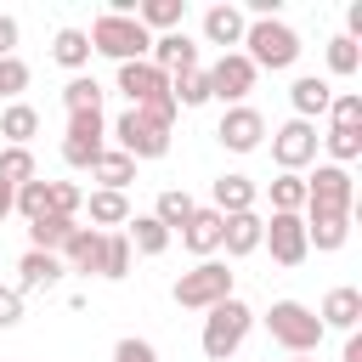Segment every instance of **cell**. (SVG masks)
<instances>
[{"label": "cell", "mask_w": 362, "mask_h": 362, "mask_svg": "<svg viewBox=\"0 0 362 362\" xmlns=\"http://www.w3.org/2000/svg\"><path fill=\"white\" fill-rule=\"evenodd\" d=\"M0 136H6V147H28V141L40 136V113H34L28 102H6V113H0Z\"/></svg>", "instance_id": "cell-26"}, {"label": "cell", "mask_w": 362, "mask_h": 362, "mask_svg": "<svg viewBox=\"0 0 362 362\" xmlns=\"http://www.w3.org/2000/svg\"><path fill=\"white\" fill-rule=\"evenodd\" d=\"M181 243L198 260H215V249H221V209H192V221L181 226Z\"/></svg>", "instance_id": "cell-20"}, {"label": "cell", "mask_w": 362, "mask_h": 362, "mask_svg": "<svg viewBox=\"0 0 362 362\" xmlns=\"http://www.w3.org/2000/svg\"><path fill=\"white\" fill-rule=\"evenodd\" d=\"M221 147L226 153H255L260 141H266V119H260V107H249V102H238V107H226L221 113Z\"/></svg>", "instance_id": "cell-13"}, {"label": "cell", "mask_w": 362, "mask_h": 362, "mask_svg": "<svg viewBox=\"0 0 362 362\" xmlns=\"http://www.w3.org/2000/svg\"><path fill=\"white\" fill-rule=\"evenodd\" d=\"M260 249H272L277 266H300L311 249H305V215H272L260 226Z\"/></svg>", "instance_id": "cell-11"}, {"label": "cell", "mask_w": 362, "mask_h": 362, "mask_svg": "<svg viewBox=\"0 0 362 362\" xmlns=\"http://www.w3.org/2000/svg\"><path fill=\"white\" fill-rule=\"evenodd\" d=\"M0 57H17V17L0 11Z\"/></svg>", "instance_id": "cell-45"}, {"label": "cell", "mask_w": 362, "mask_h": 362, "mask_svg": "<svg viewBox=\"0 0 362 362\" xmlns=\"http://www.w3.org/2000/svg\"><path fill=\"white\" fill-rule=\"evenodd\" d=\"M175 305L181 311H209V305H221V300H232V272H226V260H198L192 272H181L175 277Z\"/></svg>", "instance_id": "cell-5"}, {"label": "cell", "mask_w": 362, "mask_h": 362, "mask_svg": "<svg viewBox=\"0 0 362 362\" xmlns=\"http://www.w3.org/2000/svg\"><path fill=\"white\" fill-rule=\"evenodd\" d=\"M90 175L102 181V192H124L136 181V158H124L119 147H102V158L90 164Z\"/></svg>", "instance_id": "cell-25"}, {"label": "cell", "mask_w": 362, "mask_h": 362, "mask_svg": "<svg viewBox=\"0 0 362 362\" xmlns=\"http://www.w3.org/2000/svg\"><path fill=\"white\" fill-rule=\"evenodd\" d=\"M204 74H209V102L221 96L226 107H238V102L255 90V79H260V68H255L243 51H221V62H215V68H204Z\"/></svg>", "instance_id": "cell-9"}, {"label": "cell", "mask_w": 362, "mask_h": 362, "mask_svg": "<svg viewBox=\"0 0 362 362\" xmlns=\"http://www.w3.org/2000/svg\"><path fill=\"white\" fill-rule=\"evenodd\" d=\"M28 90V62L23 57H0V102H17Z\"/></svg>", "instance_id": "cell-40"}, {"label": "cell", "mask_w": 362, "mask_h": 362, "mask_svg": "<svg viewBox=\"0 0 362 362\" xmlns=\"http://www.w3.org/2000/svg\"><path fill=\"white\" fill-rule=\"evenodd\" d=\"M266 192H272V215H300L305 209V175H283L277 170V181Z\"/></svg>", "instance_id": "cell-36"}, {"label": "cell", "mask_w": 362, "mask_h": 362, "mask_svg": "<svg viewBox=\"0 0 362 362\" xmlns=\"http://www.w3.org/2000/svg\"><path fill=\"white\" fill-rule=\"evenodd\" d=\"M317 147H322V136H317V124H305V119H288V124L272 130V158H277L283 175H300L305 164H317Z\"/></svg>", "instance_id": "cell-8"}, {"label": "cell", "mask_w": 362, "mask_h": 362, "mask_svg": "<svg viewBox=\"0 0 362 362\" xmlns=\"http://www.w3.org/2000/svg\"><path fill=\"white\" fill-rule=\"evenodd\" d=\"M96 255H102V232H96V226H74L68 243L57 249L62 272H96Z\"/></svg>", "instance_id": "cell-21"}, {"label": "cell", "mask_w": 362, "mask_h": 362, "mask_svg": "<svg viewBox=\"0 0 362 362\" xmlns=\"http://www.w3.org/2000/svg\"><path fill=\"white\" fill-rule=\"evenodd\" d=\"M113 362H158V351H153L147 339H136V334H124V339L113 345Z\"/></svg>", "instance_id": "cell-43"}, {"label": "cell", "mask_w": 362, "mask_h": 362, "mask_svg": "<svg viewBox=\"0 0 362 362\" xmlns=\"http://www.w3.org/2000/svg\"><path fill=\"white\" fill-rule=\"evenodd\" d=\"M17 322H23V294L0 288V328H17Z\"/></svg>", "instance_id": "cell-44"}, {"label": "cell", "mask_w": 362, "mask_h": 362, "mask_svg": "<svg viewBox=\"0 0 362 362\" xmlns=\"http://www.w3.org/2000/svg\"><path fill=\"white\" fill-rule=\"evenodd\" d=\"M328 119H334V124H362V96H356V90H339V96L328 102Z\"/></svg>", "instance_id": "cell-42"}, {"label": "cell", "mask_w": 362, "mask_h": 362, "mask_svg": "<svg viewBox=\"0 0 362 362\" xmlns=\"http://www.w3.org/2000/svg\"><path fill=\"white\" fill-rule=\"evenodd\" d=\"M266 328H272V339H277L288 356H317V345H322V334H328V328L317 322V311L300 305V300H272Z\"/></svg>", "instance_id": "cell-1"}, {"label": "cell", "mask_w": 362, "mask_h": 362, "mask_svg": "<svg viewBox=\"0 0 362 362\" xmlns=\"http://www.w3.org/2000/svg\"><path fill=\"white\" fill-rule=\"evenodd\" d=\"M79 209H85V192H79L74 181H51V209H45V215H62V221H74Z\"/></svg>", "instance_id": "cell-41"}, {"label": "cell", "mask_w": 362, "mask_h": 362, "mask_svg": "<svg viewBox=\"0 0 362 362\" xmlns=\"http://www.w3.org/2000/svg\"><path fill=\"white\" fill-rule=\"evenodd\" d=\"M260 209H243V215H221V249L232 255V260H243V255H255L260 249Z\"/></svg>", "instance_id": "cell-14"}, {"label": "cell", "mask_w": 362, "mask_h": 362, "mask_svg": "<svg viewBox=\"0 0 362 362\" xmlns=\"http://www.w3.org/2000/svg\"><path fill=\"white\" fill-rule=\"evenodd\" d=\"M119 96L130 107H153L170 96V74H158L153 62H119Z\"/></svg>", "instance_id": "cell-12"}, {"label": "cell", "mask_w": 362, "mask_h": 362, "mask_svg": "<svg viewBox=\"0 0 362 362\" xmlns=\"http://www.w3.org/2000/svg\"><path fill=\"white\" fill-rule=\"evenodd\" d=\"M322 147H328V158H334V164L345 170L351 158H362V124H328Z\"/></svg>", "instance_id": "cell-35"}, {"label": "cell", "mask_w": 362, "mask_h": 362, "mask_svg": "<svg viewBox=\"0 0 362 362\" xmlns=\"http://www.w3.org/2000/svg\"><path fill=\"white\" fill-rule=\"evenodd\" d=\"M85 40H90V51H102L113 62H147V51H153V34L136 17H119V11H102Z\"/></svg>", "instance_id": "cell-2"}, {"label": "cell", "mask_w": 362, "mask_h": 362, "mask_svg": "<svg viewBox=\"0 0 362 362\" xmlns=\"http://www.w3.org/2000/svg\"><path fill=\"white\" fill-rule=\"evenodd\" d=\"M288 102H294V119L317 124V119L328 113V102H334V85H328V79H317V74H300V79L288 85Z\"/></svg>", "instance_id": "cell-16"}, {"label": "cell", "mask_w": 362, "mask_h": 362, "mask_svg": "<svg viewBox=\"0 0 362 362\" xmlns=\"http://www.w3.org/2000/svg\"><path fill=\"white\" fill-rule=\"evenodd\" d=\"M0 181L17 192V187H28V181H40V170H34V153L28 147H0Z\"/></svg>", "instance_id": "cell-37"}, {"label": "cell", "mask_w": 362, "mask_h": 362, "mask_svg": "<svg viewBox=\"0 0 362 362\" xmlns=\"http://www.w3.org/2000/svg\"><path fill=\"white\" fill-rule=\"evenodd\" d=\"M339 362H362V334H345V356Z\"/></svg>", "instance_id": "cell-46"}, {"label": "cell", "mask_w": 362, "mask_h": 362, "mask_svg": "<svg viewBox=\"0 0 362 362\" xmlns=\"http://www.w3.org/2000/svg\"><path fill=\"white\" fill-rule=\"evenodd\" d=\"M249 328H255V311L232 294V300H221V305H209L204 311V356L209 362H226L243 339H249Z\"/></svg>", "instance_id": "cell-4"}, {"label": "cell", "mask_w": 362, "mask_h": 362, "mask_svg": "<svg viewBox=\"0 0 362 362\" xmlns=\"http://www.w3.org/2000/svg\"><path fill=\"white\" fill-rule=\"evenodd\" d=\"M243 28H249V17H243L238 6H226V0L204 11V40H209V45H226V51H232V45H243Z\"/></svg>", "instance_id": "cell-19"}, {"label": "cell", "mask_w": 362, "mask_h": 362, "mask_svg": "<svg viewBox=\"0 0 362 362\" xmlns=\"http://www.w3.org/2000/svg\"><path fill=\"white\" fill-rule=\"evenodd\" d=\"M85 209H90V226H96V232L130 221V198H124V192H102V187H96V192L85 198Z\"/></svg>", "instance_id": "cell-29"}, {"label": "cell", "mask_w": 362, "mask_h": 362, "mask_svg": "<svg viewBox=\"0 0 362 362\" xmlns=\"http://www.w3.org/2000/svg\"><path fill=\"white\" fill-rule=\"evenodd\" d=\"M181 17H187V0H141L136 6V23L153 34V28H164V34H175L181 28Z\"/></svg>", "instance_id": "cell-28"}, {"label": "cell", "mask_w": 362, "mask_h": 362, "mask_svg": "<svg viewBox=\"0 0 362 362\" xmlns=\"http://www.w3.org/2000/svg\"><path fill=\"white\" fill-rule=\"evenodd\" d=\"M124 238H130L136 255H164V249H170V232H164L153 215H130V221H124Z\"/></svg>", "instance_id": "cell-31"}, {"label": "cell", "mask_w": 362, "mask_h": 362, "mask_svg": "<svg viewBox=\"0 0 362 362\" xmlns=\"http://www.w3.org/2000/svg\"><path fill=\"white\" fill-rule=\"evenodd\" d=\"M51 57L62 62V68H85L90 62V40H85V28H57V40H51Z\"/></svg>", "instance_id": "cell-33"}, {"label": "cell", "mask_w": 362, "mask_h": 362, "mask_svg": "<svg viewBox=\"0 0 362 362\" xmlns=\"http://www.w3.org/2000/svg\"><path fill=\"white\" fill-rule=\"evenodd\" d=\"M68 272H62V260L57 255H40V249H28L23 260H17V294H34V288H57Z\"/></svg>", "instance_id": "cell-17"}, {"label": "cell", "mask_w": 362, "mask_h": 362, "mask_svg": "<svg viewBox=\"0 0 362 362\" xmlns=\"http://www.w3.org/2000/svg\"><path fill=\"white\" fill-rule=\"evenodd\" d=\"M255 198H260V187H255L249 175H221L209 209H221V215H243V209H255Z\"/></svg>", "instance_id": "cell-23"}, {"label": "cell", "mask_w": 362, "mask_h": 362, "mask_svg": "<svg viewBox=\"0 0 362 362\" xmlns=\"http://www.w3.org/2000/svg\"><path fill=\"white\" fill-rule=\"evenodd\" d=\"M107 130H113L119 153H124V158H136V164H141V158H164V153H170V130H164V124H153V119H147V113H136V107H124Z\"/></svg>", "instance_id": "cell-7"}, {"label": "cell", "mask_w": 362, "mask_h": 362, "mask_svg": "<svg viewBox=\"0 0 362 362\" xmlns=\"http://www.w3.org/2000/svg\"><path fill=\"white\" fill-rule=\"evenodd\" d=\"M356 68H362V45H356V40H345V34H334V40H328V74L351 79Z\"/></svg>", "instance_id": "cell-39"}, {"label": "cell", "mask_w": 362, "mask_h": 362, "mask_svg": "<svg viewBox=\"0 0 362 362\" xmlns=\"http://www.w3.org/2000/svg\"><path fill=\"white\" fill-rule=\"evenodd\" d=\"M288 362H317V356H288Z\"/></svg>", "instance_id": "cell-48"}, {"label": "cell", "mask_w": 362, "mask_h": 362, "mask_svg": "<svg viewBox=\"0 0 362 362\" xmlns=\"http://www.w3.org/2000/svg\"><path fill=\"white\" fill-rule=\"evenodd\" d=\"M130 260H136L130 238H124V232H102V255H96V272L119 283V277H130Z\"/></svg>", "instance_id": "cell-27"}, {"label": "cell", "mask_w": 362, "mask_h": 362, "mask_svg": "<svg viewBox=\"0 0 362 362\" xmlns=\"http://www.w3.org/2000/svg\"><path fill=\"white\" fill-rule=\"evenodd\" d=\"M317 322L322 328H339V334H356V322H362V288H328Z\"/></svg>", "instance_id": "cell-18"}, {"label": "cell", "mask_w": 362, "mask_h": 362, "mask_svg": "<svg viewBox=\"0 0 362 362\" xmlns=\"http://www.w3.org/2000/svg\"><path fill=\"white\" fill-rule=\"evenodd\" d=\"M102 141H107V119L102 113H68V136H62V158L74 170H90L102 158Z\"/></svg>", "instance_id": "cell-10"}, {"label": "cell", "mask_w": 362, "mask_h": 362, "mask_svg": "<svg viewBox=\"0 0 362 362\" xmlns=\"http://www.w3.org/2000/svg\"><path fill=\"white\" fill-rule=\"evenodd\" d=\"M62 107H68V113H102V85H96L90 74H74V79L62 85Z\"/></svg>", "instance_id": "cell-34"}, {"label": "cell", "mask_w": 362, "mask_h": 362, "mask_svg": "<svg viewBox=\"0 0 362 362\" xmlns=\"http://www.w3.org/2000/svg\"><path fill=\"white\" fill-rule=\"evenodd\" d=\"M51 209V181H28V187H17V198H11V215H23V221H40Z\"/></svg>", "instance_id": "cell-38"}, {"label": "cell", "mask_w": 362, "mask_h": 362, "mask_svg": "<svg viewBox=\"0 0 362 362\" xmlns=\"http://www.w3.org/2000/svg\"><path fill=\"white\" fill-rule=\"evenodd\" d=\"M79 221H62V215H40V221H28V249H40V255H57L62 243H68V232H74Z\"/></svg>", "instance_id": "cell-30"}, {"label": "cell", "mask_w": 362, "mask_h": 362, "mask_svg": "<svg viewBox=\"0 0 362 362\" xmlns=\"http://www.w3.org/2000/svg\"><path fill=\"white\" fill-rule=\"evenodd\" d=\"M345 238H351V215H311L305 221V249H317V255L345 249Z\"/></svg>", "instance_id": "cell-22"}, {"label": "cell", "mask_w": 362, "mask_h": 362, "mask_svg": "<svg viewBox=\"0 0 362 362\" xmlns=\"http://www.w3.org/2000/svg\"><path fill=\"white\" fill-rule=\"evenodd\" d=\"M147 62L158 68V74H187V68H198V45L175 28V34H158L153 40V51H147Z\"/></svg>", "instance_id": "cell-15"}, {"label": "cell", "mask_w": 362, "mask_h": 362, "mask_svg": "<svg viewBox=\"0 0 362 362\" xmlns=\"http://www.w3.org/2000/svg\"><path fill=\"white\" fill-rule=\"evenodd\" d=\"M356 209V181H351V170H339V164H317V175H305V221L311 215H351Z\"/></svg>", "instance_id": "cell-6"}, {"label": "cell", "mask_w": 362, "mask_h": 362, "mask_svg": "<svg viewBox=\"0 0 362 362\" xmlns=\"http://www.w3.org/2000/svg\"><path fill=\"white\" fill-rule=\"evenodd\" d=\"M192 209H198V204H192V192H187V187H164V192H158V204H153V221L175 238V232L192 221Z\"/></svg>", "instance_id": "cell-24"}, {"label": "cell", "mask_w": 362, "mask_h": 362, "mask_svg": "<svg viewBox=\"0 0 362 362\" xmlns=\"http://www.w3.org/2000/svg\"><path fill=\"white\" fill-rule=\"evenodd\" d=\"M11 198H17V192H11V187H6V181H0V221H6V215H11Z\"/></svg>", "instance_id": "cell-47"}, {"label": "cell", "mask_w": 362, "mask_h": 362, "mask_svg": "<svg viewBox=\"0 0 362 362\" xmlns=\"http://www.w3.org/2000/svg\"><path fill=\"white\" fill-rule=\"evenodd\" d=\"M170 102H175V107H204V102H209V74H204V68L170 74Z\"/></svg>", "instance_id": "cell-32"}, {"label": "cell", "mask_w": 362, "mask_h": 362, "mask_svg": "<svg viewBox=\"0 0 362 362\" xmlns=\"http://www.w3.org/2000/svg\"><path fill=\"white\" fill-rule=\"evenodd\" d=\"M243 57L255 62V68H294L300 62V34L283 23V17H260V23H249L243 28Z\"/></svg>", "instance_id": "cell-3"}]
</instances>
